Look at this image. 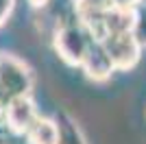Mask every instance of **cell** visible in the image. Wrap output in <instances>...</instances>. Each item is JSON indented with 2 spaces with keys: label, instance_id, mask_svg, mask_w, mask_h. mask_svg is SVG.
Here are the masks:
<instances>
[{
  "label": "cell",
  "instance_id": "cell-1",
  "mask_svg": "<svg viewBox=\"0 0 146 144\" xmlns=\"http://www.w3.org/2000/svg\"><path fill=\"white\" fill-rule=\"evenodd\" d=\"M92 33L76 20V22L61 24L55 33V50L59 55V59L68 66L81 68V61L87 53V46L92 42Z\"/></svg>",
  "mask_w": 146,
  "mask_h": 144
},
{
  "label": "cell",
  "instance_id": "cell-2",
  "mask_svg": "<svg viewBox=\"0 0 146 144\" xmlns=\"http://www.w3.org/2000/svg\"><path fill=\"white\" fill-rule=\"evenodd\" d=\"M33 87V72L24 61L13 55L0 57V94L7 101L13 96H24Z\"/></svg>",
  "mask_w": 146,
  "mask_h": 144
},
{
  "label": "cell",
  "instance_id": "cell-3",
  "mask_svg": "<svg viewBox=\"0 0 146 144\" xmlns=\"http://www.w3.org/2000/svg\"><path fill=\"white\" fill-rule=\"evenodd\" d=\"M109 53L116 70H131L137 66L142 55V44L137 42L133 31H113L100 39Z\"/></svg>",
  "mask_w": 146,
  "mask_h": 144
},
{
  "label": "cell",
  "instance_id": "cell-4",
  "mask_svg": "<svg viewBox=\"0 0 146 144\" xmlns=\"http://www.w3.org/2000/svg\"><path fill=\"white\" fill-rule=\"evenodd\" d=\"M2 120H5L7 129L15 135H26V131L31 129V125L37 120V107L31 101V96H13L9 98L2 111Z\"/></svg>",
  "mask_w": 146,
  "mask_h": 144
},
{
  "label": "cell",
  "instance_id": "cell-5",
  "mask_svg": "<svg viewBox=\"0 0 146 144\" xmlns=\"http://www.w3.org/2000/svg\"><path fill=\"white\" fill-rule=\"evenodd\" d=\"M81 68H83V72H85V77L90 81H107L116 70L105 44L98 37H92L87 53L83 57V61H81Z\"/></svg>",
  "mask_w": 146,
  "mask_h": 144
},
{
  "label": "cell",
  "instance_id": "cell-6",
  "mask_svg": "<svg viewBox=\"0 0 146 144\" xmlns=\"http://www.w3.org/2000/svg\"><path fill=\"white\" fill-rule=\"evenodd\" d=\"M109 0H76L74 2V13H76V20H79L87 31H90L94 37H103V22L107 11L111 9Z\"/></svg>",
  "mask_w": 146,
  "mask_h": 144
},
{
  "label": "cell",
  "instance_id": "cell-7",
  "mask_svg": "<svg viewBox=\"0 0 146 144\" xmlns=\"http://www.w3.org/2000/svg\"><path fill=\"white\" fill-rule=\"evenodd\" d=\"M135 20H137V9H122V7H111L103 22V37L113 31H133ZM100 37V39H103Z\"/></svg>",
  "mask_w": 146,
  "mask_h": 144
},
{
  "label": "cell",
  "instance_id": "cell-8",
  "mask_svg": "<svg viewBox=\"0 0 146 144\" xmlns=\"http://www.w3.org/2000/svg\"><path fill=\"white\" fill-rule=\"evenodd\" d=\"M59 122L50 118H39V116L26 131L29 144H59Z\"/></svg>",
  "mask_w": 146,
  "mask_h": 144
},
{
  "label": "cell",
  "instance_id": "cell-9",
  "mask_svg": "<svg viewBox=\"0 0 146 144\" xmlns=\"http://www.w3.org/2000/svg\"><path fill=\"white\" fill-rule=\"evenodd\" d=\"M59 144H85V140H83V135H81L79 127L74 125L72 120L68 118V116H61L59 120Z\"/></svg>",
  "mask_w": 146,
  "mask_h": 144
},
{
  "label": "cell",
  "instance_id": "cell-10",
  "mask_svg": "<svg viewBox=\"0 0 146 144\" xmlns=\"http://www.w3.org/2000/svg\"><path fill=\"white\" fill-rule=\"evenodd\" d=\"M137 42L142 44V48L146 46V7H137V20H135V29H133Z\"/></svg>",
  "mask_w": 146,
  "mask_h": 144
},
{
  "label": "cell",
  "instance_id": "cell-11",
  "mask_svg": "<svg viewBox=\"0 0 146 144\" xmlns=\"http://www.w3.org/2000/svg\"><path fill=\"white\" fill-rule=\"evenodd\" d=\"M13 7H15V0H0V26L11 18Z\"/></svg>",
  "mask_w": 146,
  "mask_h": 144
},
{
  "label": "cell",
  "instance_id": "cell-12",
  "mask_svg": "<svg viewBox=\"0 0 146 144\" xmlns=\"http://www.w3.org/2000/svg\"><path fill=\"white\" fill-rule=\"evenodd\" d=\"M113 7H122V9H137L144 0H109Z\"/></svg>",
  "mask_w": 146,
  "mask_h": 144
},
{
  "label": "cell",
  "instance_id": "cell-13",
  "mask_svg": "<svg viewBox=\"0 0 146 144\" xmlns=\"http://www.w3.org/2000/svg\"><path fill=\"white\" fill-rule=\"evenodd\" d=\"M7 125H5V120H2V116H0V144H5L7 142Z\"/></svg>",
  "mask_w": 146,
  "mask_h": 144
},
{
  "label": "cell",
  "instance_id": "cell-14",
  "mask_svg": "<svg viewBox=\"0 0 146 144\" xmlns=\"http://www.w3.org/2000/svg\"><path fill=\"white\" fill-rule=\"evenodd\" d=\"M29 2H31L33 7H37V9H39V7H46L50 0H29Z\"/></svg>",
  "mask_w": 146,
  "mask_h": 144
},
{
  "label": "cell",
  "instance_id": "cell-15",
  "mask_svg": "<svg viewBox=\"0 0 146 144\" xmlns=\"http://www.w3.org/2000/svg\"><path fill=\"white\" fill-rule=\"evenodd\" d=\"M5 105H7V98L0 94V116H2V111H5Z\"/></svg>",
  "mask_w": 146,
  "mask_h": 144
}]
</instances>
